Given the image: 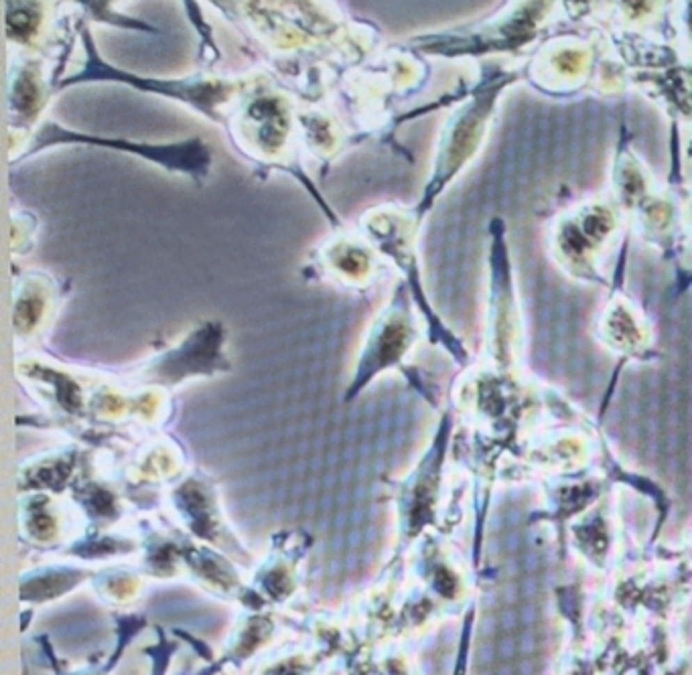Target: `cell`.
<instances>
[{
	"mask_svg": "<svg viewBox=\"0 0 692 675\" xmlns=\"http://www.w3.org/2000/svg\"><path fill=\"white\" fill-rule=\"evenodd\" d=\"M57 144H88V146H102L118 152H130L134 157L146 159L150 163L163 166L168 173H181L193 179H203L210 173L212 154L207 146L199 138H189L181 144H139L122 138H104V136H92L86 132L68 130L57 122H43L41 128L31 138L29 148L24 150V157L37 154L39 150Z\"/></svg>",
	"mask_w": 692,
	"mask_h": 675,
	"instance_id": "cell-1",
	"label": "cell"
},
{
	"mask_svg": "<svg viewBox=\"0 0 692 675\" xmlns=\"http://www.w3.org/2000/svg\"><path fill=\"white\" fill-rule=\"evenodd\" d=\"M84 45H86V68L63 81V86L81 84V81H120L128 84L132 88L146 90L152 93H163L168 97H175L179 102H185L199 110L201 114L214 120H221L217 114V106L228 97V86L223 84H212V81H163V79H141L139 75L124 73L112 65H108L97 55L94 41L88 33H84Z\"/></svg>",
	"mask_w": 692,
	"mask_h": 675,
	"instance_id": "cell-2",
	"label": "cell"
},
{
	"mask_svg": "<svg viewBox=\"0 0 692 675\" xmlns=\"http://www.w3.org/2000/svg\"><path fill=\"white\" fill-rule=\"evenodd\" d=\"M406 341H408V335H406V325L402 317L392 315V317H386L384 321H380L376 325V331H374L368 347L363 351L356 379L352 383L349 397L354 396L356 392H359V388H363L365 381H370L372 375H376L378 372H382L384 367L392 365L400 357Z\"/></svg>",
	"mask_w": 692,
	"mask_h": 675,
	"instance_id": "cell-3",
	"label": "cell"
}]
</instances>
